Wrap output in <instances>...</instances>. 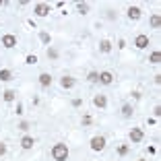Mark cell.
<instances>
[{
	"label": "cell",
	"mask_w": 161,
	"mask_h": 161,
	"mask_svg": "<svg viewBox=\"0 0 161 161\" xmlns=\"http://www.w3.org/2000/svg\"><path fill=\"white\" fill-rule=\"evenodd\" d=\"M0 80H13V70L10 68H0Z\"/></svg>",
	"instance_id": "e0dca14e"
},
{
	"label": "cell",
	"mask_w": 161,
	"mask_h": 161,
	"mask_svg": "<svg viewBox=\"0 0 161 161\" xmlns=\"http://www.w3.org/2000/svg\"><path fill=\"white\" fill-rule=\"evenodd\" d=\"M50 13H52L50 4H43V2H39V4H35V6H33V14H35V17H39V19L47 17Z\"/></svg>",
	"instance_id": "277c9868"
},
{
	"label": "cell",
	"mask_w": 161,
	"mask_h": 161,
	"mask_svg": "<svg viewBox=\"0 0 161 161\" xmlns=\"http://www.w3.org/2000/svg\"><path fill=\"white\" fill-rule=\"evenodd\" d=\"M68 155H70V151H68V147L64 142H56L52 147V159L54 161H68Z\"/></svg>",
	"instance_id": "6da1fadb"
},
{
	"label": "cell",
	"mask_w": 161,
	"mask_h": 161,
	"mask_svg": "<svg viewBox=\"0 0 161 161\" xmlns=\"http://www.w3.org/2000/svg\"><path fill=\"white\" fill-rule=\"evenodd\" d=\"M25 62H27V64H35V62H37V58H35V56H31V54H29V56L25 58Z\"/></svg>",
	"instance_id": "83f0119b"
},
{
	"label": "cell",
	"mask_w": 161,
	"mask_h": 161,
	"mask_svg": "<svg viewBox=\"0 0 161 161\" xmlns=\"http://www.w3.org/2000/svg\"><path fill=\"white\" fill-rule=\"evenodd\" d=\"M0 46L6 47V50H13V47L17 46V35H13V33H4V35H2V39H0Z\"/></svg>",
	"instance_id": "3957f363"
},
{
	"label": "cell",
	"mask_w": 161,
	"mask_h": 161,
	"mask_svg": "<svg viewBox=\"0 0 161 161\" xmlns=\"http://www.w3.org/2000/svg\"><path fill=\"white\" fill-rule=\"evenodd\" d=\"M46 56L50 58V60H58V56H60V54H58V50L54 46H47V50H46Z\"/></svg>",
	"instance_id": "2e32d148"
},
{
	"label": "cell",
	"mask_w": 161,
	"mask_h": 161,
	"mask_svg": "<svg viewBox=\"0 0 161 161\" xmlns=\"http://www.w3.org/2000/svg\"><path fill=\"white\" fill-rule=\"evenodd\" d=\"M91 122H93V120H91V116L89 114H85V116H83V118H80V124H83V126H91Z\"/></svg>",
	"instance_id": "cb8c5ba5"
},
{
	"label": "cell",
	"mask_w": 161,
	"mask_h": 161,
	"mask_svg": "<svg viewBox=\"0 0 161 161\" xmlns=\"http://www.w3.org/2000/svg\"><path fill=\"white\" fill-rule=\"evenodd\" d=\"M149 43H151L149 42V35H145V33H138L136 37H134V46H136L138 50H147Z\"/></svg>",
	"instance_id": "5b68a950"
},
{
	"label": "cell",
	"mask_w": 161,
	"mask_h": 161,
	"mask_svg": "<svg viewBox=\"0 0 161 161\" xmlns=\"http://www.w3.org/2000/svg\"><path fill=\"white\" fill-rule=\"evenodd\" d=\"M76 13L79 14H87L89 13V4H87V2H79V4H76Z\"/></svg>",
	"instance_id": "d6986e66"
},
{
	"label": "cell",
	"mask_w": 161,
	"mask_h": 161,
	"mask_svg": "<svg viewBox=\"0 0 161 161\" xmlns=\"http://www.w3.org/2000/svg\"><path fill=\"white\" fill-rule=\"evenodd\" d=\"M136 161H147V159H136Z\"/></svg>",
	"instance_id": "4dcf8cb0"
},
{
	"label": "cell",
	"mask_w": 161,
	"mask_h": 161,
	"mask_svg": "<svg viewBox=\"0 0 161 161\" xmlns=\"http://www.w3.org/2000/svg\"><path fill=\"white\" fill-rule=\"evenodd\" d=\"M33 145H35V138H33V136H29V134L21 136V147H23L25 151H29V149H33Z\"/></svg>",
	"instance_id": "7c38bea8"
},
{
	"label": "cell",
	"mask_w": 161,
	"mask_h": 161,
	"mask_svg": "<svg viewBox=\"0 0 161 161\" xmlns=\"http://www.w3.org/2000/svg\"><path fill=\"white\" fill-rule=\"evenodd\" d=\"M19 130H23V132H27V130H29V122H27V120L19 122Z\"/></svg>",
	"instance_id": "d4e9b609"
},
{
	"label": "cell",
	"mask_w": 161,
	"mask_h": 161,
	"mask_svg": "<svg viewBox=\"0 0 161 161\" xmlns=\"http://www.w3.org/2000/svg\"><path fill=\"white\" fill-rule=\"evenodd\" d=\"M112 47H114V46H112L109 39H101V42H99V52L101 54H109V52H112Z\"/></svg>",
	"instance_id": "5bb4252c"
},
{
	"label": "cell",
	"mask_w": 161,
	"mask_h": 161,
	"mask_svg": "<svg viewBox=\"0 0 161 161\" xmlns=\"http://www.w3.org/2000/svg\"><path fill=\"white\" fill-rule=\"evenodd\" d=\"M75 85H76V79H75V76H70V75H64L60 79V87H62V89H72Z\"/></svg>",
	"instance_id": "ba28073f"
},
{
	"label": "cell",
	"mask_w": 161,
	"mask_h": 161,
	"mask_svg": "<svg viewBox=\"0 0 161 161\" xmlns=\"http://www.w3.org/2000/svg\"><path fill=\"white\" fill-rule=\"evenodd\" d=\"M153 80H155V85H159V83H161V75H155V79H153Z\"/></svg>",
	"instance_id": "f546056e"
},
{
	"label": "cell",
	"mask_w": 161,
	"mask_h": 161,
	"mask_svg": "<svg viewBox=\"0 0 161 161\" xmlns=\"http://www.w3.org/2000/svg\"><path fill=\"white\" fill-rule=\"evenodd\" d=\"M149 62H151V64H159V62H161V54L157 52V50H155V52H151V56H149Z\"/></svg>",
	"instance_id": "44dd1931"
},
{
	"label": "cell",
	"mask_w": 161,
	"mask_h": 161,
	"mask_svg": "<svg viewBox=\"0 0 161 161\" xmlns=\"http://www.w3.org/2000/svg\"><path fill=\"white\" fill-rule=\"evenodd\" d=\"M37 80H39V87L47 89V87L52 85V75H50V72H42V75L37 76Z\"/></svg>",
	"instance_id": "30bf717a"
},
{
	"label": "cell",
	"mask_w": 161,
	"mask_h": 161,
	"mask_svg": "<svg viewBox=\"0 0 161 161\" xmlns=\"http://www.w3.org/2000/svg\"><path fill=\"white\" fill-rule=\"evenodd\" d=\"M128 151H130V147H128V145H120V147H118V155L120 157L128 155Z\"/></svg>",
	"instance_id": "603a6c76"
},
{
	"label": "cell",
	"mask_w": 161,
	"mask_h": 161,
	"mask_svg": "<svg viewBox=\"0 0 161 161\" xmlns=\"http://www.w3.org/2000/svg\"><path fill=\"white\" fill-rule=\"evenodd\" d=\"M93 105H95V108H99V109H105V108H108V97H105V95H95V97H93Z\"/></svg>",
	"instance_id": "8fae6325"
},
{
	"label": "cell",
	"mask_w": 161,
	"mask_h": 161,
	"mask_svg": "<svg viewBox=\"0 0 161 161\" xmlns=\"http://www.w3.org/2000/svg\"><path fill=\"white\" fill-rule=\"evenodd\" d=\"M128 136H130V141L132 142H141L142 138H145V132H142V128H138V126H134L130 132H128Z\"/></svg>",
	"instance_id": "8992f818"
},
{
	"label": "cell",
	"mask_w": 161,
	"mask_h": 161,
	"mask_svg": "<svg viewBox=\"0 0 161 161\" xmlns=\"http://www.w3.org/2000/svg\"><path fill=\"white\" fill-rule=\"evenodd\" d=\"M6 151H8V147H6V142H0V157H4Z\"/></svg>",
	"instance_id": "484cf974"
},
{
	"label": "cell",
	"mask_w": 161,
	"mask_h": 161,
	"mask_svg": "<svg viewBox=\"0 0 161 161\" xmlns=\"http://www.w3.org/2000/svg\"><path fill=\"white\" fill-rule=\"evenodd\" d=\"M153 114H155L157 118H159V116H161V108H159V105H155V109H153Z\"/></svg>",
	"instance_id": "f1b7e54d"
},
{
	"label": "cell",
	"mask_w": 161,
	"mask_h": 161,
	"mask_svg": "<svg viewBox=\"0 0 161 161\" xmlns=\"http://www.w3.org/2000/svg\"><path fill=\"white\" fill-rule=\"evenodd\" d=\"M132 114H134V109H132V105L130 103H124L122 105V118H132Z\"/></svg>",
	"instance_id": "9a60e30c"
},
{
	"label": "cell",
	"mask_w": 161,
	"mask_h": 161,
	"mask_svg": "<svg viewBox=\"0 0 161 161\" xmlns=\"http://www.w3.org/2000/svg\"><path fill=\"white\" fill-rule=\"evenodd\" d=\"M80 105H83V99H80V97H75V99H72V108H80Z\"/></svg>",
	"instance_id": "4316f807"
},
{
	"label": "cell",
	"mask_w": 161,
	"mask_h": 161,
	"mask_svg": "<svg viewBox=\"0 0 161 161\" xmlns=\"http://www.w3.org/2000/svg\"><path fill=\"white\" fill-rule=\"evenodd\" d=\"M97 83H101V85H112V83H114V75H112L109 70H101Z\"/></svg>",
	"instance_id": "52a82bcc"
},
{
	"label": "cell",
	"mask_w": 161,
	"mask_h": 161,
	"mask_svg": "<svg viewBox=\"0 0 161 161\" xmlns=\"http://www.w3.org/2000/svg\"><path fill=\"white\" fill-rule=\"evenodd\" d=\"M39 39H42V43H46V46H50V43H52V37H50V33H47V31H39Z\"/></svg>",
	"instance_id": "ffe728a7"
},
{
	"label": "cell",
	"mask_w": 161,
	"mask_h": 161,
	"mask_svg": "<svg viewBox=\"0 0 161 161\" xmlns=\"http://www.w3.org/2000/svg\"><path fill=\"white\" fill-rule=\"evenodd\" d=\"M126 17H128V19H132V21H138V19L142 17V10L138 8V6H128Z\"/></svg>",
	"instance_id": "9c48e42d"
},
{
	"label": "cell",
	"mask_w": 161,
	"mask_h": 161,
	"mask_svg": "<svg viewBox=\"0 0 161 161\" xmlns=\"http://www.w3.org/2000/svg\"><path fill=\"white\" fill-rule=\"evenodd\" d=\"M105 136H101V134H95L93 138L89 141V147H91V151H95V153H99V151H103L105 149Z\"/></svg>",
	"instance_id": "7a4b0ae2"
},
{
	"label": "cell",
	"mask_w": 161,
	"mask_h": 161,
	"mask_svg": "<svg viewBox=\"0 0 161 161\" xmlns=\"http://www.w3.org/2000/svg\"><path fill=\"white\" fill-rule=\"evenodd\" d=\"M149 23H151V27L153 29H159V25H161V17H159V14H151V21H149Z\"/></svg>",
	"instance_id": "ac0fdd59"
},
{
	"label": "cell",
	"mask_w": 161,
	"mask_h": 161,
	"mask_svg": "<svg viewBox=\"0 0 161 161\" xmlns=\"http://www.w3.org/2000/svg\"><path fill=\"white\" fill-rule=\"evenodd\" d=\"M2 99H4L6 103H13V101L17 99V91L14 89H6L4 93H2Z\"/></svg>",
	"instance_id": "4fadbf2b"
},
{
	"label": "cell",
	"mask_w": 161,
	"mask_h": 161,
	"mask_svg": "<svg viewBox=\"0 0 161 161\" xmlns=\"http://www.w3.org/2000/svg\"><path fill=\"white\" fill-rule=\"evenodd\" d=\"M97 79H99V72L97 70H91L89 75H87V80H89V83H97Z\"/></svg>",
	"instance_id": "7402d4cb"
}]
</instances>
